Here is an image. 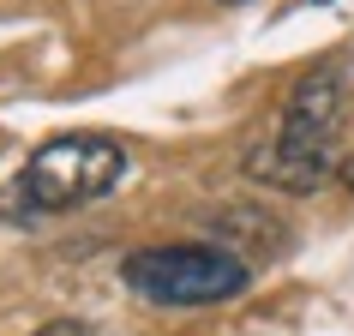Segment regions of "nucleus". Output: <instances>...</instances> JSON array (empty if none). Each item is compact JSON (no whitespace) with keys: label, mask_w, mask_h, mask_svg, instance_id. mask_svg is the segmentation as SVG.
Returning a JSON list of instances; mask_svg holds the SVG:
<instances>
[{"label":"nucleus","mask_w":354,"mask_h":336,"mask_svg":"<svg viewBox=\"0 0 354 336\" xmlns=\"http://www.w3.org/2000/svg\"><path fill=\"white\" fill-rule=\"evenodd\" d=\"M336 132H342V73L313 66L295 78V91L277 114L270 144L252 150V174L277 192H313L336 168Z\"/></svg>","instance_id":"nucleus-1"},{"label":"nucleus","mask_w":354,"mask_h":336,"mask_svg":"<svg viewBox=\"0 0 354 336\" xmlns=\"http://www.w3.org/2000/svg\"><path fill=\"white\" fill-rule=\"evenodd\" d=\"M127 180V144L109 132H60L24 162V174L0 192L12 216H60V210L96 205Z\"/></svg>","instance_id":"nucleus-2"},{"label":"nucleus","mask_w":354,"mask_h":336,"mask_svg":"<svg viewBox=\"0 0 354 336\" xmlns=\"http://www.w3.org/2000/svg\"><path fill=\"white\" fill-rule=\"evenodd\" d=\"M120 277L150 306H216L246 295L252 270L223 246H145L120 264Z\"/></svg>","instance_id":"nucleus-3"},{"label":"nucleus","mask_w":354,"mask_h":336,"mask_svg":"<svg viewBox=\"0 0 354 336\" xmlns=\"http://www.w3.org/2000/svg\"><path fill=\"white\" fill-rule=\"evenodd\" d=\"M37 336H91L84 324H48V330H37Z\"/></svg>","instance_id":"nucleus-4"},{"label":"nucleus","mask_w":354,"mask_h":336,"mask_svg":"<svg viewBox=\"0 0 354 336\" xmlns=\"http://www.w3.org/2000/svg\"><path fill=\"white\" fill-rule=\"evenodd\" d=\"M342 180H348V192H354V156H348V162H342Z\"/></svg>","instance_id":"nucleus-5"}]
</instances>
